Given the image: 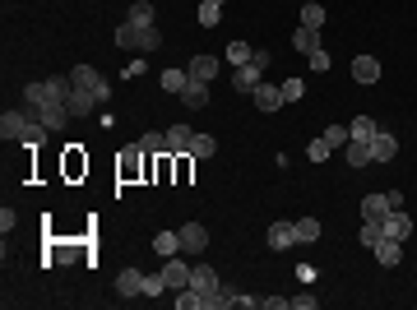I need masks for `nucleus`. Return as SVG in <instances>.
Returning <instances> with one entry per match:
<instances>
[{"label": "nucleus", "mask_w": 417, "mask_h": 310, "mask_svg": "<svg viewBox=\"0 0 417 310\" xmlns=\"http://www.w3.org/2000/svg\"><path fill=\"white\" fill-rule=\"evenodd\" d=\"M139 153H144V148H139V144H135V148H130V153H125V157H121V176H135V172H139Z\"/></svg>", "instance_id": "nucleus-41"}, {"label": "nucleus", "mask_w": 417, "mask_h": 310, "mask_svg": "<svg viewBox=\"0 0 417 310\" xmlns=\"http://www.w3.org/2000/svg\"><path fill=\"white\" fill-rule=\"evenodd\" d=\"M242 301V292H232V288H218L213 297H204V310H232Z\"/></svg>", "instance_id": "nucleus-24"}, {"label": "nucleus", "mask_w": 417, "mask_h": 310, "mask_svg": "<svg viewBox=\"0 0 417 310\" xmlns=\"http://www.w3.org/2000/svg\"><path fill=\"white\" fill-rule=\"evenodd\" d=\"M330 153H334V148L325 144V134H320V139H311V144H306V157H311V162H325V157H330Z\"/></svg>", "instance_id": "nucleus-39"}, {"label": "nucleus", "mask_w": 417, "mask_h": 310, "mask_svg": "<svg viewBox=\"0 0 417 310\" xmlns=\"http://www.w3.org/2000/svg\"><path fill=\"white\" fill-rule=\"evenodd\" d=\"M375 130H380V125H375L371 116H357V121L348 125V134H352V139H362V144H371V139H375Z\"/></svg>", "instance_id": "nucleus-28"}, {"label": "nucleus", "mask_w": 417, "mask_h": 310, "mask_svg": "<svg viewBox=\"0 0 417 310\" xmlns=\"http://www.w3.org/2000/svg\"><path fill=\"white\" fill-rule=\"evenodd\" d=\"M190 139H195L190 125H167V153H190Z\"/></svg>", "instance_id": "nucleus-14"}, {"label": "nucleus", "mask_w": 417, "mask_h": 310, "mask_svg": "<svg viewBox=\"0 0 417 310\" xmlns=\"http://www.w3.org/2000/svg\"><path fill=\"white\" fill-rule=\"evenodd\" d=\"M260 75H264V70L255 65V60H246V65L232 70V89H237V93H251L255 84H260Z\"/></svg>", "instance_id": "nucleus-12"}, {"label": "nucleus", "mask_w": 417, "mask_h": 310, "mask_svg": "<svg viewBox=\"0 0 417 310\" xmlns=\"http://www.w3.org/2000/svg\"><path fill=\"white\" fill-rule=\"evenodd\" d=\"M380 227H385V236H390V241H408V236H413V218H408L404 209H390L380 218Z\"/></svg>", "instance_id": "nucleus-6"}, {"label": "nucleus", "mask_w": 417, "mask_h": 310, "mask_svg": "<svg viewBox=\"0 0 417 310\" xmlns=\"http://www.w3.org/2000/svg\"><path fill=\"white\" fill-rule=\"evenodd\" d=\"M158 84H163L167 93H176V98H181V89L190 84V70H163V75H158Z\"/></svg>", "instance_id": "nucleus-23"}, {"label": "nucleus", "mask_w": 417, "mask_h": 310, "mask_svg": "<svg viewBox=\"0 0 417 310\" xmlns=\"http://www.w3.org/2000/svg\"><path fill=\"white\" fill-rule=\"evenodd\" d=\"M306 60H311V70H316V75H325V70H330V56H325V46H320V51H311Z\"/></svg>", "instance_id": "nucleus-42"}, {"label": "nucleus", "mask_w": 417, "mask_h": 310, "mask_svg": "<svg viewBox=\"0 0 417 310\" xmlns=\"http://www.w3.org/2000/svg\"><path fill=\"white\" fill-rule=\"evenodd\" d=\"M181 102H186L190 111H199V107H208V84L204 79H190L186 89H181Z\"/></svg>", "instance_id": "nucleus-15"}, {"label": "nucleus", "mask_w": 417, "mask_h": 310, "mask_svg": "<svg viewBox=\"0 0 417 310\" xmlns=\"http://www.w3.org/2000/svg\"><path fill=\"white\" fill-rule=\"evenodd\" d=\"M260 306L264 310H283V306H292V301H287V297H260Z\"/></svg>", "instance_id": "nucleus-43"}, {"label": "nucleus", "mask_w": 417, "mask_h": 310, "mask_svg": "<svg viewBox=\"0 0 417 310\" xmlns=\"http://www.w3.org/2000/svg\"><path fill=\"white\" fill-rule=\"evenodd\" d=\"M292 46H297L301 56L320 51V33H316V28H297V33H292Z\"/></svg>", "instance_id": "nucleus-26"}, {"label": "nucleus", "mask_w": 417, "mask_h": 310, "mask_svg": "<svg viewBox=\"0 0 417 310\" xmlns=\"http://www.w3.org/2000/svg\"><path fill=\"white\" fill-rule=\"evenodd\" d=\"M93 107H98V98H93V93L70 89V98H66V111H70V116H84V111H93Z\"/></svg>", "instance_id": "nucleus-20"}, {"label": "nucleus", "mask_w": 417, "mask_h": 310, "mask_svg": "<svg viewBox=\"0 0 417 310\" xmlns=\"http://www.w3.org/2000/svg\"><path fill=\"white\" fill-rule=\"evenodd\" d=\"M70 79H75V89L93 93V98H98V107H102V102L111 98V84H107V79H102V75H98L93 65H75V70H70Z\"/></svg>", "instance_id": "nucleus-4"}, {"label": "nucleus", "mask_w": 417, "mask_h": 310, "mask_svg": "<svg viewBox=\"0 0 417 310\" xmlns=\"http://www.w3.org/2000/svg\"><path fill=\"white\" fill-rule=\"evenodd\" d=\"M139 148H144V153H167V130H149L139 139Z\"/></svg>", "instance_id": "nucleus-33"}, {"label": "nucleus", "mask_w": 417, "mask_h": 310, "mask_svg": "<svg viewBox=\"0 0 417 310\" xmlns=\"http://www.w3.org/2000/svg\"><path fill=\"white\" fill-rule=\"evenodd\" d=\"M218 153V139H213V134H195V139H190V157H213Z\"/></svg>", "instance_id": "nucleus-30"}, {"label": "nucleus", "mask_w": 417, "mask_h": 310, "mask_svg": "<svg viewBox=\"0 0 417 310\" xmlns=\"http://www.w3.org/2000/svg\"><path fill=\"white\" fill-rule=\"evenodd\" d=\"M37 116H42V125H46V130H66V121H70L66 102H56V107H37Z\"/></svg>", "instance_id": "nucleus-21"}, {"label": "nucleus", "mask_w": 417, "mask_h": 310, "mask_svg": "<svg viewBox=\"0 0 417 310\" xmlns=\"http://www.w3.org/2000/svg\"><path fill=\"white\" fill-rule=\"evenodd\" d=\"M199 28H218V19H223V5L218 0H199Z\"/></svg>", "instance_id": "nucleus-27"}, {"label": "nucleus", "mask_w": 417, "mask_h": 310, "mask_svg": "<svg viewBox=\"0 0 417 310\" xmlns=\"http://www.w3.org/2000/svg\"><path fill=\"white\" fill-rule=\"evenodd\" d=\"M375 259H380L385 269H394L399 259H404V241H390V236H385V241L375 245Z\"/></svg>", "instance_id": "nucleus-22"}, {"label": "nucleus", "mask_w": 417, "mask_h": 310, "mask_svg": "<svg viewBox=\"0 0 417 310\" xmlns=\"http://www.w3.org/2000/svg\"><path fill=\"white\" fill-rule=\"evenodd\" d=\"M301 28H325V5H320V0H306V5H301Z\"/></svg>", "instance_id": "nucleus-25"}, {"label": "nucleus", "mask_w": 417, "mask_h": 310, "mask_svg": "<svg viewBox=\"0 0 417 310\" xmlns=\"http://www.w3.org/2000/svg\"><path fill=\"white\" fill-rule=\"evenodd\" d=\"M190 288H195L199 297H213V292H218L223 283H218V273H213L208 264H195V269H190Z\"/></svg>", "instance_id": "nucleus-9"}, {"label": "nucleus", "mask_w": 417, "mask_h": 310, "mask_svg": "<svg viewBox=\"0 0 417 310\" xmlns=\"http://www.w3.org/2000/svg\"><path fill=\"white\" fill-rule=\"evenodd\" d=\"M297 245V222H269V250H292Z\"/></svg>", "instance_id": "nucleus-10"}, {"label": "nucleus", "mask_w": 417, "mask_h": 310, "mask_svg": "<svg viewBox=\"0 0 417 310\" xmlns=\"http://www.w3.org/2000/svg\"><path fill=\"white\" fill-rule=\"evenodd\" d=\"M371 153H375V162H390V157H399V139L390 130H375V139H371Z\"/></svg>", "instance_id": "nucleus-13"}, {"label": "nucleus", "mask_w": 417, "mask_h": 310, "mask_svg": "<svg viewBox=\"0 0 417 310\" xmlns=\"http://www.w3.org/2000/svg\"><path fill=\"white\" fill-rule=\"evenodd\" d=\"M154 250H158V255H181V236H176V232H158L154 236Z\"/></svg>", "instance_id": "nucleus-29"}, {"label": "nucleus", "mask_w": 417, "mask_h": 310, "mask_svg": "<svg viewBox=\"0 0 417 310\" xmlns=\"http://www.w3.org/2000/svg\"><path fill=\"white\" fill-rule=\"evenodd\" d=\"M116 292H121V297H144V273H139V269H121Z\"/></svg>", "instance_id": "nucleus-18"}, {"label": "nucleus", "mask_w": 417, "mask_h": 310, "mask_svg": "<svg viewBox=\"0 0 417 310\" xmlns=\"http://www.w3.org/2000/svg\"><path fill=\"white\" fill-rule=\"evenodd\" d=\"M176 310H204V297H199L195 288H181V297H176Z\"/></svg>", "instance_id": "nucleus-36"}, {"label": "nucleus", "mask_w": 417, "mask_h": 310, "mask_svg": "<svg viewBox=\"0 0 417 310\" xmlns=\"http://www.w3.org/2000/svg\"><path fill=\"white\" fill-rule=\"evenodd\" d=\"M348 139H352V134H348V125H330V130H325V144H330V148H343Z\"/></svg>", "instance_id": "nucleus-38"}, {"label": "nucleus", "mask_w": 417, "mask_h": 310, "mask_svg": "<svg viewBox=\"0 0 417 310\" xmlns=\"http://www.w3.org/2000/svg\"><path fill=\"white\" fill-rule=\"evenodd\" d=\"M70 89H75L70 75H51L46 84H28V89H23V102H28V107H56V102L70 98Z\"/></svg>", "instance_id": "nucleus-3"}, {"label": "nucleus", "mask_w": 417, "mask_h": 310, "mask_svg": "<svg viewBox=\"0 0 417 310\" xmlns=\"http://www.w3.org/2000/svg\"><path fill=\"white\" fill-rule=\"evenodd\" d=\"M125 19H130V23H154V0H135Z\"/></svg>", "instance_id": "nucleus-34"}, {"label": "nucleus", "mask_w": 417, "mask_h": 310, "mask_svg": "<svg viewBox=\"0 0 417 310\" xmlns=\"http://www.w3.org/2000/svg\"><path fill=\"white\" fill-rule=\"evenodd\" d=\"M352 79H357V84H375V79H380V60H375V56H357V60H352Z\"/></svg>", "instance_id": "nucleus-16"}, {"label": "nucleus", "mask_w": 417, "mask_h": 310, "mask_svg": "<svg viewBox=\"0 0 417 310\" xmlns=\"http://www.w3.org/2000/svg\"><path fill=\"white\" fill-rule=\"evenodd\" d=\"M158 42H163V37H158L154 23H130V19H125L121 28H116V46H121V51L149 56V51H158Z\"/></svg>", "instance_id": "nucleus-2"}, {"label": "nucleus", "mask_w": 417, "mask_h": 310, "mask_svg": "<svg viewBox=\"0 0 417 310\" xmlns=\"http://www.w3.org/2000/svg\"><path fill=\"white\" fill-rule=\"evenodd\" d=\"M278 89H283V102H301V98H306V84H301V79H283V84H278Z\"/></svg>", "instance_id": "nucleus-35"}, {"label": "nucleus", "mask_w": 417, "mask_h": 310, "mask_svg": "<svg viewBox=\"0 0 417 310\" xmlns=\"http://www.w3.org/2000/svg\"><path fill=\"white\" fill-rule=\"evenodd\" d=\"M390 209H394V204H390V190H385V195H362V222H380Z\"/></svg>", "instance_id": "nucleus-11"}, {"label": "nucleus", "mask_w": 417, "mask_h": 310, "mask_svg": "<svg viewBox=\"0 0 417 310\" xmlns=\"http://www.w3.org/2000/svg\"><path fill=\"white\" fill-rule=\"evenodd\" d=\"M343 157H348V167H366V162H375L371 144H362V139H348V144H343Z\"/></svg>", "instance_id": "nucleus-19"}, {"label": "nucleus", "mask_w": 417, "mask_h": 310, "mask_svg": "<svg viewBox=\"0 0 417 310\" xmlns=\"http://www.w3.org/2000/svg\"><path fill=\"white\" fill-rule=\"evenodd\" d=\"M218 70H223V60L218 56H195V60H190V79H218Z\"/></svg>", "instance_id": "nucleus-17"}, {"label": "nucleus", "mask_w": 417, "mask_h": 310, "mask_svg": "<svg viewBox=\"0 0 417 310\" xmlns=\"http://www.w3.org/2000/svg\"><path fill=\"white\" fill-rule=\"evenodd\" d=\"M14 222H19V218H14V209H10V204H5V209H0V232H10Z\"/></svg>", "instance_id": "nucleus-44"}, {"label": "nucleus", "mask_w": 417, "mask_h": 310, "mask_svg": "<svg viewBox=\"0 0 417 310\" xmlns=\"http://www.w3.org/2000/svg\"><path fill=\"white\" fill-rule=\"evenodd\" d=\"M218 5H223V0H218Z\"/></svg>", "instance_id": "nucleus-46"}, {"label": "nucleus", "mask_w": 417, "mask_h": 310, "mask_svg": "<svg viewBox=\"0 0 417 310\" xmlns=\"http://www.w3.org/2000/svg\"><path fill=\"white\" fill-rule=\"evenodd\" d=\"M251 56H255V46H251V42H228V65H232V70L246 65Z\"/></svg>", "instance_id": "nucleus-31"}, {"label": "nucleus", "mask_w": 417, "mask_h": 310, "mask_svg": "<svg viewBox=\"0 0 417 310\" xmlns=\"http://www.w3.org/2000/svg\"><path fill=\"white\" fill-rule=\"evenodd\" d=\"M251 102H255V111H278V107H283V89L260 79V84L251 89Z\"/></svg>", "instance_id": "nucleus-7"}, {"label": "nucleus", "mask_w": 417, "mask_h": 310, "mask_svg": "<svg viewBox=\"0 0 417 310\" xmlns=\"http://www.w3.org/2000/svg\"><path fill=\"white\" fill-rule=\"evenodd\" d=\"M357 241H362L366 250H375V245L385 241V227H380V222H362V232H357Z\"/></svg>", "instance_id": "nucleus-32"}, {"label": "nucleus", "mask_w": 417, "mask_h": 310, "mask_svg": "<svg viewBox=\"0 0 417 310\" xmlns=\"http://www.w3.org/2000/svg\"><path fill=\"white\" fill-rule=\"evenodd\" d=\"M0 134L37 148L46 139V125H42V116H37V107H33V116H28V111H5V116H0Z\"/></svg>", "instance_id": "nucleus-1"}, {"label": "nucleus", "mask_w": 417, "mask_h": 310, "mask_svg": "<svg viewBox=\"0 0 417 310\" xmlns=\"http://www.w3.org/2000/svg\"><path fill=\"white\" fill-rule=\"evenodd\" d=\"M163 292H167V283H163V269H158L154 278L144 273V297H163Z\"/></svg>", "instance_id": "nucleus-40"}, {"label": "nucleus", "mask_w": 417, "mask_h": 310, "mask_svg": "<svg viewBox=\"0 0 417 310\" xmlns=\"http://www.w3.org/2000/svg\"><path fill=\"white\" fill-rule=\"evenodd\" d=\"M176 236H181V250H186V255H199V250L208 245V232L199 227V222H181V227H176Z\"/></svg>", "instance_id": "nucleus-8"}, {"label": "nucleus", "mask_w": 417, "mask_h": 310, "mask_svg": "<svg viewBox=\"0 0 417 310\" xmlns=\"http://www.w3.org/2000/svg\"><path fill=\"white\" fill-rule=\"evenodd\" d=\"M163 283L167 288H190V259H181V255H167L163 259Z\"/></svg>", "instance_id": "nucleus-5"}, {"label": "nucleus", "mask_w": 417, "mask_h": 310, "mask_svg": "<svg viewBox=\"0 0 417 310\" xmlns=\"http://www.w3.org/2000/svg\"><path fill=\"white\" fill-rule=\"evenodd\" d=\"M297 241H320V222L316 218H301V222H297Z\"/></svg>", "instance_id": "nucleus-37"}, {"label": "nucleus", "mask_w": 417, "mask_h": 310, "mask_svg": "<svg viewBox=\"0 0 417 310\" xmlns=\"http://www.w3.org/2000/svg\"><path fill=\"white\" fill-rule=\"evenodd\" d=\"M139 75H144V56H135V60H130V70H125L121 79H139Z\"/></svg>", "instance_id": "nucleus-45"}]
</instances>
